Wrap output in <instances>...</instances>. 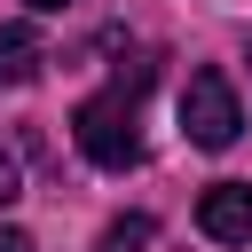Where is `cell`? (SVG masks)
<instances>
[{"label": "cell", "mask_w": 252, "mask_h": 252, "mask_svg": "<svg viewBox=\"0 0 252 252\" xmlns=\"http://www.w3.org/2000/svg\"><path fill=\"white\" fill-rule=\"evenodd\" d=\"M16 197H24V173H16V150L0 142V205H16Z\"/></svg>", "instance_id": "cell-6"}, {"label": "cell", "mask_w": 252, "mask_h": 252, "mask_svg": "<svg viewBox=\"0 0 252 252\" xmlns=\"http://www.w3.org/2000/svg\"><path fill=\"white\" fill-rule=\"evenodd\" d=\"M181 134L197 142V150H228L236 134H244V110H236V87H228V71H189V87H181Z\"/></svg>", "instance_id": "cell-2"}, {"label": "cell", "mask_w": 252, "mask_h": 252, "mask_svg": "<svg viewBox=\"0 0 252 252\" xmlns=\"http://www.w3.org/2000/svg\"><path fill=\"white\" fill-rule=\"evenodd\" d=\"M197 228L213 244H252V181H213L197 197Z\"/></svg>", "instance_id": "cell-3"}, {"label": "cell", "mask_w": 252, "mask_h": 252, "mask_svg": "<svg viewBox=\"0 0 252 252\" xmlns=\"http://www.w3.org/2000/svg\"><path fill=\"white\" fill-rule=\"evenodd\" d=\"M0 252H32V236L24 228H0Z\"/></svg>", "instance_id": "cell-7"}, {"label": "cell", "mask_w": 252, "mask_h": 252, "mask_svg": "<svg viewBox=\"0 0 252 252\" xmlns=\"http://www.w3.org/2000/svg\"><path fill=\"white\" fill-rule=\"evenodd\" d=\"M24 8H39V16H63V8H71V0H24Z\"/></svg>", "instance_id": "cell-8"}, {"label": "cell", "mask_w": 252, "mask_h": 252, "mask_svg": "<svg viewBox=\"0 0 252 252\" xmlns=\"http://www.w3.org/2000/svg\"><path fill=\"white\" fill-rule=\"evenodd\" d=\"M142 87H150V63H118V79L71 110V134H79L87 165H102V173L142 165V126H134L142 118Z\"/></svg>", "instance_id": "cell-1"}, {"label": "cell", "mask_w": 252, "mask_h": 252, "mask_svg": "<svg viewBox=\"0 0 252 252\" xmlns=\"http://www.w3.org/2000/svg\"><path fill=\"white\" fill-rule=\"evenodd\" d=\"M39 63H47L39 32H32V24H0V87H24V79H39Z\"/></svg>", "instance_id": "cell-4"}, {"label": "cell", "mask_w": 252, "mask_h": 252, "mask_svg": "<svg viewBox=\"0 0 252 252\" xmlns=\"http://www.w3.org/2000/svg\"><path fill=\"white\" fill-rule=\"evenodd\" d=\"M150 236H158V220H150V213H126V220H110V228H102V244H94V252H150Z\"/></svg>", "instance_id": "cell-5"}]
</instances>
